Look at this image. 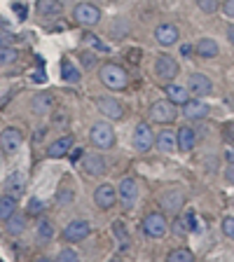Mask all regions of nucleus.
Wrapping results in <instances>:
<instances>
[{
  "label": "nucleus",
  "mask_w": 234,
  "mask_h": 262,
  "mask_svg": "<svg viewBox=\"0 0 234 262\" xmlns=\"http://www.w3.org/2000/svg\"><path fill=\"white\" fill-rule=\"evenodd\" d=\"M155 75H157L159 82L169 84L178 77V61L171 54H159L157 61H155Z\"/></svg>",
  "instance_id": "3"
},
{
  "label": "nucleus",
  "mask_w": 234,
  "mask_h": 262,
  "mask_svg": "<svg viewBox=\"0 0 234 262\" xmlns=\"http://www.w3.org/2000/svg\"><path fill=\"white\" fill-rule=\"evenodd\" d=\"M45 206H47V204H45L42 199H38V196H33L31 202H28V215H40V213L45 211Z\"/></svg>",
  "instance_id": "33"
},
{
  "label": "nucleus",
  "mask_w": 234,
  "mask_h": 262,
  "mask_svg": "<svg viewBox=\"0 0 234 262\" xmlns=\"http://www.w3.org/2000/svg\"><path fill=\"white\" fill-rule=\"evenodd\" d=\"M24 143V134L16 126H7L3 134H0V150L5 155H14Z\"/></svg>",
  "instance_id": "9"
},
{
  "label": "nucleus",
  "mask_w": 234,
  "mask_h": 262,
  "mask_svg": "<svg viewBox=\"0 0 234 262\" xmlns=\"http://www.w3.org/2000/svg\"><path fill=\"white\" fill-rule=\"evenodd\" d=\"M155 145H157V150H162V152H174L176 147V131L171 129H164L159 131L157 136H155Z\"/></svg>",
  "instance_id": "22"
},
{
  "label": "nucleus",
  "mask_w": 234,
  "mask_h": 262,
  "mask_svg": "<svg viewBox=\"0 0 234 262\" xmlns=\"http://www.w3.org/2000/svg\"><path fill=\"white\" fill-rule=\"evenodd\" d=\"M71 150H73V136H61V138H56L54 143H49L45 152L52 159H61L71 152Z\"/></svg>",
  "instance_id": "18"
},
{
  "label": "nucleus",
  "mask_w": 234,
  "mask_h": 262,
  "mask_svg": "<svg viewBox=\"0 0 234 262\" xmlns=\"http://www.w3.org/2000/svg\"><path fill=\"white\" fill-rule=\"evenodd\" d=\"M14 42V35H7V33H0V47H10Z\"/></svg>",
  "instance_id": "40"
},
{
  "label": "nucleus",
  "mask_w": 234,
  "mask_h": 262,
  "mask_svg": "<svg viewBox=\"0 0 234 262\" xmlns=\"http://www.w3.org/2000/svg\"><path fill=\"white\" fill-rule=\"evenodd\" d=\"M63 12L61 0H38V14L40 16H59Z\"/></svg>",
  "instance_id": "25"
},
{
  "label": "nucleus",
  "mask_w": 234,
  "mask_h": 262,
  "mask_svg": "<svg viewBox=\"0 0 234 262\" xmlns=\"http://www.w3.org/2000/svg\"><path fill=\"white\" fill-rule=\"evenodd\" d=\"M220 227H223V234L227 236V239L234 241V218H232V215L223 218V225H220Z\"/></svg>",
  "instance_id": "35"
},
{
  "label": "nucleus",
  "mask_w": 234,
  "mask_h": 262,
  "mask_svg": "<svg viewBox=\"0 0 234 262\" xmlns=\"http://www.w3.org/2000/svg\"><path fill=\"white\" fill-rule=\"evenodd\" d=\"M117 199L122 202L124 208H131L134 202L138 199V183L134 178H122V183L117 185Z\"/></svg>",
  "instance_id": "10"
},
{
  "label": "nucleus",
  "mask_w": 234,
  "mask_h": 262,
  "mask_svg": "<svg viewBox=\"0 0 234 262\" xmlns=\"http://www.w3.org/2000/svg\"><path fill=\"white\" fill-rule=\"evenodd\" d=\"M5 227H7V232H10V234H22L24 229H26V215H22V213H12L10 218L5 220Z\"/></svg>",
  "instance_id": "27"
},
{
  "label": "nucleus",
  "mask_w": 234,
  "mask_h": 262,
  "mask_svg": "<svg viewBox=\"0 0 234 262\" xmlns=\"http://www.w3.org/2000/svg\"><path fill=\"white\" fill-rule=\"evenodd\" d=\"M82 61H84V66H87V68H92V66H94V59H92V54H89V52L82 56Z\"/></svg>",
  "instance_id": "43"
},
{
  "label": "nucleus",
  "mask_w": 234,
  "mask_h": 262,
  "mask_svg": "<svg viewBox=\"0 0 234 262\" xmlns=\"http://www.w3.org/2000/svg\"><path fill=\"white\" fill-rule=\"evenodd\" d=\"M89 141L98 150H110V147H115V129L108 122H96L89 131Z\"/></svg>",
  "instance_id": "2"
},
{
  "label": "nucleus",
  "mask_w": 234,
  "mask_h": 262,
  "mask_svg": "<svg viewBox=\"0 0 234 262\" xmlns=\"http://www.w3.org/2000/svg\"><path fill=\"white\" fill-rule=\"evenodd\" d=\"M150 120L155 124H171L176 120V105L171 103L169 98L166 101H155L150 105Z\"/></svg>",
  "instance_id": "5"
},
{
  "label": "nucleus",
  "mask_w": 234,
  "mask_h": 262,
  "mask_svg": "<svg viewBox=\"0 0 234 262\" xmlns=\"http://www.w3.org/2000/svg\"><path fill=\"white\" fill-rule=\"evenodd\" d=\"M59 262H77L80 260V255H77L75 251H71V248H63V251L59 253V257H56Z\"/></svg>",
  "instance_id": "36"
},
{
  "label": "nucleus",
  "mask_w": 234,
  "mask_h": 262,
  "mask_svg": "<svg viewBox=\"0 0 234 262\" xmlns=\"http://www.w3.org/2000/svg\"><path fill=\"white\" fill-rule=\"evenodd\" d=\"M195 143H197L195 129H190V126H180L178 134H176V145H178L180 152H190L192 147H195Z\"/></svg>",
  "instance_id": "21"
},
{
  "label": "nucleus",
  "mask_w": 234,
  "mask_h": 262,
  "mask_svg": "<svg viewBox=\"0 0 234 262\" xmlns=\"http://www.w3.org/2000/svg\"><path fill=\"white\" fill-rule=\"evenodd\" d=\"M82 171L87 176H103L105 171H108V164H105L103 155H98V152H89L82 157Z\"/></svg>",
  "instance_id": "13"
},
{
  "label": "nucleus",
  "mask_w": 234,
  "mask_h": 262,
  "mask_svg": "<svg viewBox=\"0 0 234 262\" xmlns=\"http://www.w3.org/2000/svg\"><path fill=\"white\" fill-rule=\"evenodd\" d=\"M12 213H16V199L10 194H5L0 199V220H7Z\"/></svg>",
  "instance_id": "29"
},
{
  "label": "nucleus",
  "mask_w": 234,
  "mask_h": 262,
  "mask_svg": "<svg viewBox=\"0 0 234 262\" xmlns=\"http://www.w3.org/2000/svg\"><path fill=\"white\" fill-rule=\"evenodd\" d=\"M73 19L82 26H96L101 21V10L92 3H80V5L73 10Z\"/></svg>",
  "instance_id": "6"
},
{
  "label": "nucleus",
  "mask_w": 234,
  "mask_h": 262,
  "mask_svg": "<svg viewBox=\"0 0 234 262\" xmlns=\"http://www.w3.org/2000/svg\"><path fill=\"white\" fill-rule=\"evenodd\" d=\"M143 232H145L150 239H162V236L169 232V223L164 218V213H159V211L147 213L145 218H143Z\"/></svg>",
  "instance_id": "4"
},
{
  "label": "nucleus",
  "mask_w": 234,
  "mask_h": 262,
  "mask_svg": "<svg viewBox=\"0 0 234 262\" xmlns=\"http://www.w3.org/2000/svg\"><path fill=\"white\" fill-rule=\"evenodd\" d=\"M187 89H190V94H195L197 98H202L213 92V82L208 80L206 75H202V73H195V75H190V80H187Z\"/></svg>",
  "instance_id": "15"
},
{
  "label": "nucleus",
  "mask_w": 234,
  "mask_h": 262,
  "mask_svg": "<svg viewBox=\"0 0 234 262\" xmlns=\"http://www.w3.org/2000/svg\"><path fill=\"white\" fill-rule=\"evenodd\" d=\"M225 157H227V162H234V147H229L227 152H225Z\"/></svg>",
  "instance_id": "47"
},
{
  "label": "nucleus",
  "mask_w": 234,
  "mask_h": 262,
  "mask_svg": "<svg viewBox=\"0 0 234 262\" xmlns=\"http://www.w3.org/2000/svg\"><path fill=\"white\" fill-rule=\"evenodd\" d=\"M178 28L174 26V24H159L157 28H155V40H157L159 45H164V47H171V45L178 42Z\"/></svg>",
  "instance_id": "17"
},
{
  "label": "nucleus",
  "mask_w": 234,
  "mask_h": 262,
  "mask_svg": "<svg viewBox=\"0 0 234 262\" xmlns=\"http://www.w3.org/2000/svg\"><path fill=\"white\" fill-rule=\"evenodd\" d=\"M94 202H96L98 208H103V211L113 208L115 204H117V187L110 185V183H103V185H98L96 192H94Z\"/></svg>",
  "instance_id": "11"
},
{
  "label": "nucleus",
  "mask_w": 234,
  "mask_h": 262,
  "mask_svg": "<svg viewBox=\"0 0 234 262\" xmlns=\"http://www.w3.org/2000/svg\"><path fill=\"white\" fill-rule=\"evenodd\" d=\"M19 52L14 47H0V66H7V63H14Z\"/></svg>",
  "instance_id": "31"
},
{
  "label": "nucleus",
  "mask_w": 234,
  "mask_h": 262,
  "mask_svg": "<svg viewBox=\"0 0 234 262\" xmlns=\"http://www.w3.org/2000/svg\"><path fill=\"white\" fill-rule=\"evenodd\" d=\"M98 80L103 82L108 89H113V92H122V89H126V84H129V75H126V71L117 63H103L101 66Z\"/></svg>",
  "instance_id": "1"
},
{
  "label": "nucleus",
  "mask_w": 234,
  "mask_h": 262,
  "mask_svg": "<svg viewBox=\"0 0 234 262\" xmlns=\"http://www.w3.org/2000/svg\"><path fill=\"white\" fill-rule=\"evenodd\" d=\"M164 94H166V98H169L174 105H183L190 101V89H185V87H180V84H174V82H169L166 87H164Z\"/></svg>",
  "instance_id": "19"
},
{
  "label": "nucleus",
  "mask_w": 234,
  "mask_h": 262,
  "mask_svg": "<svg viewBox=\"0 0 234 262\" xmlns=\"http://www.w3.org/2000/svg\"><path fill=\"white\" fill-rule=\"evenodd\" d=\"M52 108H54V98H52V94H35V96H33L31 110L35 115H47Z\"/></svg>",
  "instance_id": "23"
},
{
  "label": "nucleus",
  "mask_w": 234,
  "mask_h": 262,
  "mask_svg": "<svg viewBox=\"0 0 234 262\" xmlns=\"http://www.w3.org/2000/svg\"><path fill=\"white\" fill-rule=\"evenodd\" d=\"M24 190H26V178H24L22 171H14V173L5 180V192L10 196H14V199H19V196L24 194Z\"/></svg>",
  "instance_id": "20"
},
{
  "label": "nucleus",
  "mask_w": 234,
  "mask_h": 262,
  "mask_svg": "<svg viewBox=\"0 0 234 262\" xmlns=\"http://www.w3.org/2000/svg\"><path fill=\"white\" fill-rule=\"evenodd\" d=\"M180 52H183V56H190L192 52H195V47H190V45H183V49H180Z\"/></svg>",
  "instance_id": "44"
},
{
  "label": "nucleus",
  "mask_w": 234,
  "mask_h": 262,
  "mask_svg": "<svg viewBox=\"0 0 234 262\" xmlns=\"http://www.w3.org/2000/svg\"><path fill=\"white\" fill-rule=\"evenodd\" d=\"M166 260L169 262H195V253L187 251V248H174V251H169Z\"/></svg>",
  "instance_id": "30"
},
{
  "label": "nucleus",
  "mask_w": 234,
  "mask_h": 262,
  "mask_svg": "<svg viewBox=\"0 0 234 262\" xmlns=\"http://www.w3.org/2000/svg\"><path fill=\"white\" fill-rule=\"evenodd\" d=\"M52 236H54V225L49 223V220L40 218L38 229H35V241L38 244H47V241H52Z\"/></svg>",
  "instance_id": "26"
},
{
  "label": "nucleus",
  "mask_w": 234,
  "mask_h": 262,
  "mask_svg": "<svg viewBox=\"0 0 234 262\" xmlns=\"http://www.w3.org/2000/svg\"><path fill=\"white\" fill-rule=\"evenodd\" d=\"M211 113V108H208L206 103H204L202 98H190V101H187L185 105H183V115H185L187 120H204V117H206V115Z\"/></svg>",
  "instance_id": "16"
},
{
  "label": "nucleus",
  "mask_w": 234,
  "mask_h": 262,
  "mask_svg": "<svg viewBox=\"0 0 234 262\" xmlns=\"http://www.w3.org/2000/svg\"><path fill=\"white\" fill-rule=\"evenodd\" d=\"M227 40H229V45H234V26L227 28Z\"/></svg>",
  "instance_id": "46"
},
{
  "label": "nucleus",
  "mask_w": 234,
  "mask_h": 262,
  "mask_svg": "<svg viewBox=\"0 0 234 262\" xmlns=\"http://www.w3.org/2000/svg\"><path fill=\"white\" fill-rule=\"evenodd\" d=\"M89 232H92V225H89L87 220H73V223H68L63 229V241L75 244V241L87 239Z\"/></svg>",
  "instance_id": "12"
},
{
  "label": "nucleus",
  "mask_w": 234,
  "mask_h": 262,
  "mask_svg": "<svg viewBox=\"0 0 234 262\" xmlns=\"http://www.w3.org/2000/svg\"><path fill=\"white\" fill-rule=\"evenodd\" d=\"M223 12L227 16H234V0H225V3H223Z\"/></svg>",
  "instance_id": "41"
},
{
  "label": "nucleus",
  "mask_w": 234,
  "mask_h": 262,
  "mask_svg": "<svg viewBox=\"0 0 234 262\" xmlns=\"http://www.w3.org/2000/svg\"><path fill=\"white\" fill-rule=\"evenodd\" d=\"M96 108L103 113V117H108V120H113V122L124 120V115H126L124 105H122L117 98H110V96L98 98V101H96Z\"/></svg>",
  "instance_id": "8"
},
{
  "label": "nucleus",
  "mask_w": 234,
  "mask_h": 262,
  "mask_svg": "<svg viewBox=\"0 0 234 262\" xmlns=\"http://www.w3.org/2000/svg\"><path fill=\"white\" fill-rule=\"evenodd\" d=\"M131 143L136 147L138 152H147L150 147L155 145V136H153V129L147 122H138L136 129H134V136H131Z\"/></svg>",
  "instance_id": "7"
},
{
  "label": "nucleus",
  "mask_w": 234,
  "mask_h": 262,
  "mask_svg": "<svg viewBox=\"0 0 234 262\" xmlns=\"http://www.w3.org/2000/svg\"><path fill=\"white\" fill-rule=\"evenodd\" d=\"M227 138L234 143V122H232V124H227Z\"/></svg>",
  "instance_id": "45"
},
{
  "label": "nucleus",
  "mask_w": 234,
  "mask_h": 262,
  "mask_svg": "<svg viewBox=\"0 0 234 262\" xmlns=\"http://www.w3.org/2000/svg\"><path fill=\"white\" fill-rule=\"evenodd\" d=\"M113 232H115V236L122 241V244H129V234H126V227H124V223H113Z\"/></svg>",
  "instance_id": "34"
},
{
  "label": "nucleus",
  "mask_w": 234,
  "mask_h": 262,
  "mask_svg": "<svg viewBox=\"0 0 234 262\" xmlns=\"http://www.w3.org/2000/svg\"><path fill=\"white\" fill-rule=\"evenodd\" d=\"M54 124H56V126H63V124H68V115H66V113H61V110H59V113L54 115Z\"/></svg>",
  "instance_id": "39"
},
{
  "label": "nucleus",
  "mask_w": 234,
  "mask_h": 262,
  "mask_svg": "<svg viewBox=\"0 0 234 262\" xmlns=\"http://www.w3.org/2000/svg\"><path fill=\"white\" fill-rule=\"evenodd\" d=\"M183 204H185V196H183L180 190H166L162 196H159V206H162L166 213H176V215H178Z\"/></svg>",
  "instance_id": "14"
},
{
  "label": "nucleus",
  "mask_w": 234,
  "mask_h": 262,
  "mask_svg": "<svg viewBox=\"0 0 234 262\" xmlns=\"http://www.w3.org/2000/svg\"><path fill=\"white\" fill-rule=\"evenodd\" d=\"M61 77H63V82L77 84V82H80V71H77V68L68 59H63V61H61Z\"/></svg>",
  "instance_id": "28"
},
{
  "label": "nucleus",
  "mask_w": 234,
  "mask_h": 262,
  "mask_svg": "<svg viewBox=\"0 0 234 262\" xmlns=\"http://www.w3.org/2000/svg\"><path fill=\"white\" fill-rule=\"evenodd\" d=\"M195 52L199 56H202V59H216V56H218V42H216V40H211V38H202L199 40V42L195 45Z\"/></svg>",
  "instance_id": "24"
},
{
  "label": "nucleus",
  "mask_w": 234,
  "mask_h": 262,
  "mask_svg": "<svg viewBox=\"0 0 234 262\" xmlns=\"http://www.w3.org/2000/svg\"><path fill=\"white\" fill-rule=\"evenodd\" d=\"M56 202H59V206H63V204H71L73 202V192L68 190V187H61L59 194H56Z\"/></svg>",
  "instance_id": "37"
},
{
  "label": "nucleus",
  "mask_w": 234,
  "mask_h": 262,
  "mask_svg": "<svg viewBox=\"0 0 234 262\" xmlns=\"http://www.w3.org/2000/svg\"><path fill=\"white\" fill-rule=\"evenodd\" d=\"M197 7L202 12H206V14H213V12L220 10V3L218 0H197Z\"/></svg>",
  "instance_id": "32"
},
{
  "label": "nucleus",
  "mask_w": 234,
  "mask_h": 262,
  "mask_svg": "<svg viewBox=\"0 0 234 262\" xmlns=\"http://www.w3.org/2000/svg\"><path fill=\"white\" fill-rule=\"evenodd\" d=\"M225 180L234 185V162H227V169H225Z\"/></svg>",
  "instance_id": "38"
},
{
  "label": "nucleus",
  "mask_w": 234,
  "mask_h": 262,
  "mask_svg": "<svg viewBox=\"0 0 234 262\" xmlns=\"http://www.w3.org/2000/svg\"><path fill=\"white\" fill-rule=\"evenodd\" d=\"M84 38H87V42H89V45H94V47H98V49H103V52H105V45H103V42H98L96 35H84Z\"/></svg>",
  "instance_id": "42"
}]
</instances>
